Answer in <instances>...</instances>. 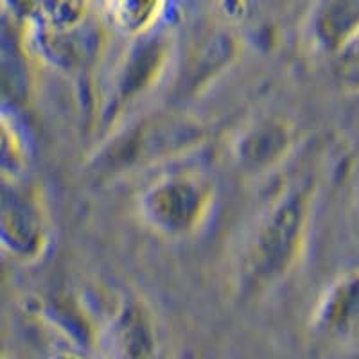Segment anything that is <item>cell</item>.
I'll return each instance as SVG.
<instances>
[{"label": "cell", "instance_id": "1", "mask_svg": "<svg viewBox=\"0 0 359 359\" xmlns=\"http://www.w3.org/2000/svg\"><path fill=\"white\" fill-rule=\"evenodd\" d=\"M318 194L316 176H298L253 217L230 259L226 290L233 302H261L293 277L309 246Z\"/></svg>", "mask_w": 359, "mask_h": 359}, {"label": "cell", "instance_id": "2", "mask_svg": "<svg viewBox=\"0 0 359 359\" xmlns=\"http://www.w3.org/2000/svg\"><path fill=\"white\" fill-rule=\"evenodd\" d=\"M212 137V128L198 115L156 110L128 123L99 140L86 160V171L99 184L118 182L149 169L187 158Z\"/></svg>", "mask_w": 359, "mask_h": 359}, {"label": "cell", "instance_id": "3", "mask_svg": "<svg viewBox=\"0 0 359 359\" xmlns=\"http://www.w3.org/2000/svg\"><path fill=\"white\" fill-rule=\"evenodd\" d=\"M217 207V185L201 169H171L151 178L135 196V216L163 241H187L207 229Z\"/></svg>", "mask_w": 359, "mask_h": 359}, {"label": "cell", "instance_id": "4", "mask_svg": "<svg viewBox=\"0 0 359 359\" xmlns=\"http://www.w3.org/2000/svg\"><path fill=\"white\" fill-rule=\"evenodd\" d=\"M175 62V40L168 31H151L133 38L102 88L95 108L97 142L128 123L131 111L155 92Z\"/></svg>", "mask_w": 359, "mask_h": 359}, {"label": "cell", "instance_id": "5", "mask_svg": "<svg viewBox=\"0 0 359 359\" xmlns=\"http://www.w3.org/2000/svg\"><path fill=\"white\" fill-rule=\"evenodd\" d=\"M54 241V221L43 189L29 178L2 182L0 246L9 261L34 266L47 257Z\"/></svg>", "mask_w": 359, "mask_h": 359}, {"label": "cell", "instance_id": "6", "mask_svg": "<svg viewBox=\"0 0 359 359\" xmlns=\"http://www.w3.org/2000/svg\"><path fill=\"white\" fill-rule=\"evenodd\" d=\"M304 131L294 118L280 111H264L248 118L229 140V158L243 178L269 176L297 153Z\"/></svg>", "mask_w": 359, "mask_h": 359}, {"label": "cell", "instance_id": "7", "mask_svg": "<svg viewBox=\"0 0 359 359\" xmlns=\"http://www.w3.org/2000/svg\"><path fill=\"white\" fill-rule=\"evenodd\" d=\"M99 348L104 359H160L158 318L142 294L117 293L104 311Z\"/></svg>", "mask_w": 359, "mask_h": 359}, {"label": "cell", "instance_id": "8", "mask_svg": "<svg viewBox=\"0 0 359 359\" xmlns=\"http://www.w3.org/2000/svg\"><path fill=\"white\" fill-rule=\"evenodd\" d=\"M307 331L318 341H347L359 332V268L336 275L318 293L307 316Z\"/></svg>", "mask_w": 359, "mask_h": 359}, {"label": "cell", "instance_id": "9", "mask_svg": "<svg viewBox=\"0 0 359 359\" xmlns=\"http://www.w3.org/2000/svg\"><path fill=\"white\" fill-rule=\"evenodd\" d=\"M359 33V0H318L307 22L311 49L334 57Z\"/></svg>", "mask_w": 359, "mask_h": 359}, {"label": "cell", "instance_id": "10", "mask_svg": "<svg viewBox=\"0 0 359 359\" xmlns=\"http://www.w3.org/2000/svg\"><path fill=\"white\" fill-rule=\"evenodd\" d=\"M33 163V142L15 110L4 104L0 114V175L2 182L29 178Z\"/></svg>", "mask_w": 359, "mask_h": 359}, {"label": "cell", "instance_id": "11", "mask_svg": "<svg viewBox=\"0 0 359 359\" xmlns=\"http://www.w3.org/2000/svg\"><path fill=\"white\" fill-rule=\"evenodd\" d=\"M168 0H104L107 17L115 29L131 38L155 31Z\"/></svg>", "mask_w": 359, "mask_h": 359}, {"label": "cell", "instance_id": "12", "mask_svg": "<svg viewBox=\"0 0 359 359\" xmlns=\"http://www.w3.org/2000/svg\"><path fill=\"white\" fill-rule=\"evenodd\" d=\"M331 60L339 88L348 94H359V33Z\"/></svg>", "mask_w": 359, "mask_h": 359}, {"label": "cell", "instance_id": "13", "mask_svg": "<svg viewBox=\"0 0 359 359\" xmlns=\"http://www.w3.org/2000/svg\"><path fill=\"white\" fill-rule=\"evenodd\" d=\"M47 359H94L90 355V352L81 351V348L69 347V348H60V351L53 352Z\"/></svg>", "mask_w": 359, "mask_h": 359}]
</instances>
